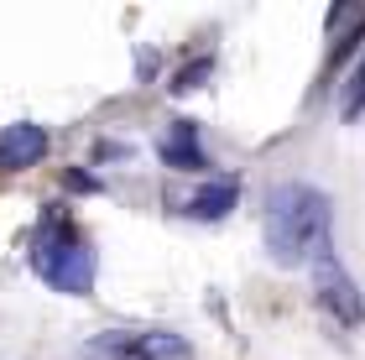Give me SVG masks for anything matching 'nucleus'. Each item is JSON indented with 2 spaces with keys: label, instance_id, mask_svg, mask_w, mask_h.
Wrapping results in <instances>:
<instances>
[{
  "label": "nucleus",
  "instance_id": "obj_6",
  "mask_svg": "<svg viewBox=\"0 0 365 360\" xmlns=\"http://www.w3.org/2000/svg\"><path fill=\"white\" fill-rule=\"evenodd\" d=\"M157 152H162V162H168L173 173H204V168H209V157H204V146H198V125H193V120H173Z\"/></svg>",
  "mask_w": 365,
  "mask_h": 360
},
{
  "label": "nucleus",
  "instance_id": "obj_7",
  "mask_svg": "<svg viewBox=\"0 0 365 360\" xmlns=\"http://www.w3.org/2000/svg\"><path fill=\"white\" fill-rule=\"evenodd\" d=\"M235 199H240V183L235 178H214L209 188H198L188 204H182V215L188 220H204V225H214V220H225L230 209H235Z\"/></svg>",
  "mask_w": 365,
  "mask_h": 360
},
{
  "label": "nucleus",
  "instance_id": "obj_8",
  "mask_svg": "<svg viewBox=\"0 0 365 360\" xmlns=\"http://www.w3.org/2000/svg\"><path fill=\"white\" fill-rule=\"evenodd\" d=\"M365 110V58L355 63V73H350V89H344V100H339V115L344 120H355Z\"/></svg>",
  "mask_w": 365,
  "mask_h": 360
},
{
  "label": "nucleus",
  "instance_id": "obj_3",
  "mask_svg": "<svg viewBox=\"0 0 365 360\" xmlns=\"http://www.w3.org/2000/svg\"><path fill=\"white\" fill-rule=\"evenodd\" d=\"M188 339L168 329H110L84 345V360H188Z\"/></svg>",
  "mask_w": 365,
  "mask_h": 360
},
{
  "label": "nucleus",
  "instance_id": "obj_9",
  "mask_svg": "<svg viewBox=\"0 0 365 360\" xmlns=\"http://www.w3.org/2000/svg\"><path fill=\"white\" fill-rule=\"evenodd\" d=\"M204 73H209V58H204V63H193V68H182L173 89H178V94H182V89H198V78H204Z\"/></svg>",
  "mask_w": 365,
  "mask_h": 360
},
{
  "label": "nucleus",
  "instance_id": "obj_1",
  "mask_svg": "<svg viewBox=\"0 0 365 360\" xmlns=\"http://www.w3.org/2000/svg\"><path fill=\"white\" fill-rule=\"evenodd\" d=\"M334 245V209L313 183H277L267 199V256L277 267H313Z\"/></svg>",
  "mask_w": 365,
  "mask_h": 360
},
{
  "label": "nucleus",
  "instance_id": "obj_2",
  "mask_svg": "<svg viewBox=\"0 0 365 360\" xmlns=\"http://www.w3.org/2000/svg\"><path fill=\"white\" fill-rule=\"evenodd\" d=\"M31 272H37L53 292H63V298H89L99 256H94V245L73 230V220L42 215L37 235H31Z\"/></svg>",
  "mask_w": 365,
  "mask_h": 360
},
{
  "label": "nucleus",
  "instance_id": "obj_5",
  "mask_svg": "<svg viewBox=\"0 0 365 360\" xmlns=\"http://www.w3.org/2000/svg\"><path fill=\"white\" fill-rule=\"evenodd\" d=\"M42 157H47V130H42V125H31V120L0 125V173L37 168Z\"/></svg>",
  "mask_w": 365,
  "mask_h": 360
},
{
  "label": "nucleus",
  "instance_id": "obj_4",
  "mask_svg": "<svg viewBox=\"0 0 365 360\" xmlns=\"http://www.w3.org/2000/svg\"><path fill=\"white\" fill-rule=\"evenodd\" d=\"M313 303H319L324 314L339 324V329H360V324H365V298H360L355 277L339 267L334 245L313 261Z\"/></svg>",
  "mask_w": 365,
  "mask_h": 360
}]
</instances>
